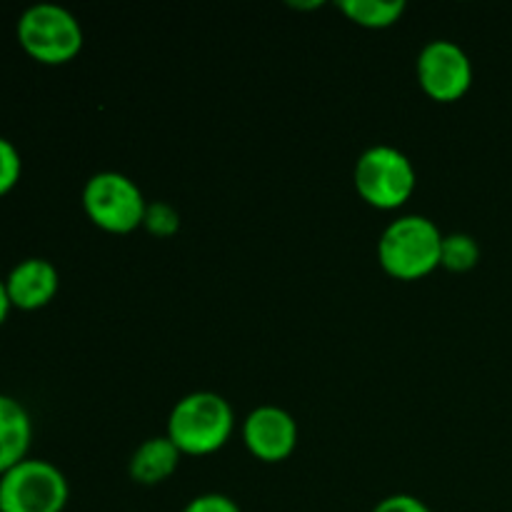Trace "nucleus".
Segmentation results:
<instances>
[{
    "instance_id": "6",
    "label": "nucleus",
    "mask_w": 512,
    "mask_h": 512,
    "mask_svg": "<svg viewBox=\"0 0 512 512\" xmlns=\"http://www.w3.org/2000/svg\"><path fill=\"white\" fill-rule=\"evenodd\" d=\"M70 488L48 460L25 458L0 475V512H63Z\"/></svg>"
},
{
    "instance_id": "4",
    "label": "nucleus",
    "mask_w": 512,
    "mask_h": 512,
    "mask_svg": "<svg viewBox=\"0 0 512 512\" xmlns=\"http://www.w3.org/2000/svg\"><path fill=\"white\" fill-rule=\"evenodd\" d=\"M353 180L365 203L378 210H395L415 193L418 175L403 150L393 145H373L355 163Z\"/></svg>"
},
{
    "instance_id": "2",
    "label": "nucleus",
    "mask_w": 512,
    "mask_h": 512,
    "mask_svg": "<svg viewBox=\"0 0 512 512\" xmlns=\"http://www.w3.org/2000/svg\"><path fill=\"white\" fill-rule=\"evenodd\" d=\"M443 238L438 225L425 215H400L378 240V260L398 280H420L440 265Z\"/></svg>"
},
{
    "instance_id": "13",
    "label": "nucleus",
    "mask_w": 512,
    "mask_h": 512,
    "mask_svg": "<svg viewBox=\"0 0 512 512\" xmlns=\"http://www.w3.org/2000/svg\"><path fill=\"white\" fill-rule=\"evenodd\" d=\"M480 245L468 233H450L443 238L440 248V265L450 273H468L478 265Z\"/></svg>"
},
{
    "instance_id": "5",
    "label": "nucleus",
    "mask_w": 512,
    "mask_h": 512,
    "mask_svg": "<svg viewBox=\"0 0 512 512\" xmlns=\"http://www.w3.org/2000/svg\"><path fill=\"white\" fill-rule=\"evenodd\" d=\"M83 208L98 228L108 233H133L145 220L143 190L118 170H100L90 175L83 188Z\"/></svg>"
},
{
    "instance_id": "7",
    "label": "nucleus",
    "mask_w": 512,
    "mask_h": 512,
    "mask_svg": "<svg viewBox=\"0 0 512 512\" xmlns=\"http://www.w3.org/2000/svg\"><path fill=\"white\" fill-rule=\"evenodd\" d=\"M415 68L423 90L438 103L460 100L473 85V63L453 40H430L423 45Z\"/></svg>"
},
{
    "instance_id": "11",
    "label": "nucleus",
    "mask_w": 512,
    "mask_h": 512,
    "mask_svg": "<svg viewBox=\"0 0 512 512\" xmlns=\"http://www.w3.org/2000/svg\"><path fill=\"white\" fill-rule=\"evenodd\" d=\"M180 453L168 435L148 438L130 458V478L140 485H160L178 470Z\"/></svg>"
},
{
    "instance_id": "18",
    "label": "nucleus",
    "mask_w": 512,
    "mask_h": 512,
    "mask_svg": "<svg viewBox=\"0 0 512 512\" xmlns=\"http://www.w3.org/2000/svg\"><path fill=\"white\" fill-rule=\"evenodd\" d=\"M10 308H13V305H10L8 290H5V280H0V325H3L5 320H8Z\"/></svg>"
},
{
    "instance_id": "14",
    "label": "nucleus",
    "mask_w": 512,
    "mask_h": 512,
    "mask_svg": "<svg viewBox=\"0 0 512 512\" xmlns=\"http://www.w3.org/2000/svg\"><path fill=\"white\" fill-rule=\"evenodd\" d=\"M143 225L150 233L158 235V238H170V235H175L180 230V215L168 203H148Z\"/></svg>"
},
{
    "instance_id": "12",
    "label": "nucleus",
    "mask_w": 512,
    "mask_h": 512,
    "mask_svg": "<svg viewBox=\"0 0 512 512\" xmlns=\"http://www.w3.org/2000/svg\"><path fill=\"white\" fill-rule=\"evenodd\" d=\"M338 8L363 28H390L405 13V0H340Z\"/></svg>"
},
{
    "instance_id": "15",
    "label": "nucleus",
    "mask_w": 512,
    "mask_h": 512,
    "mask_svg": "<svg viewBox=\"0 0 512 512\" xmlns=\"http://www.w3.org/2000/svg\"><path fill=\"white\" fill-rule=\"evenodd\" d=\"M20 173H23V160L18 148L8 138H0V198L18 185Z\"/></svg>"
},
{
    "instance_id": "9",
    "label": "nucleus",
    "mask_w": 512,
    "mask_h": 512,
    "mask_svg": "<svg viewBox=\"0 0 512 512\" xmlns=\"http://www.w3.org/2000/svg\"><path fill=\"white\" fill-rule=\"evenodd\" d=\"M60 288V275L50 260L25 258L5 278L10 305L18 310H40L55 298Z\"/></svg>"
},
{
    "instance_id": "17",
    "label": "nucleus",
    "mask_w": 512,
    "mask_h": 512,
    "mask_svg": "<svg viewBox=\"0 0 512 512\" xmlns=\"http://www.w3.org/2000/svg\"><path fill=\"white\" fill-rule=\"evenodd\" d=\"M373 512H433V510H430L423 500L415 498V495L398 493L380 500V503L373 508Z\"/></svg>"
},
{
    "instance_id": "3",
    "label": "nucleus",
    "mask_w": 512,
    "mask_h": 512,
    "mask_svg": "<svg viewBox=\"0 0 512 512\" xmlns=\"http://www.w3.org/2000/svg\"><path fill=\"white\" fill-rule=\"evenodd\" d=\"M18 43L43 65L70 63L83 48V25L58 3H35L18 20Z\"/></svg>"
},
{
    "instance_id": "1",
    "label": "nucleus",
    "mask_w": 512,
    "mask_h": 512,
    "mask_svg": "<svg viewBox=\"0 0 512 512\" xmlns=\"http://www.w3.org/2000/svg\"><path fill=\"white\" fill-rule=\"evenodd\" d=\"M235 428L228 400L210 390H198L175 403L168 418V438L183 455H210L223 448Z\"/></svg>"
},
{
    "instance_id": "8",
    "label": "nucleus",
    "mask_w": 512,
    "mask_h": 512,
    "mask_svg": "<svg viewBox=\"0 0 512 512\" xmlns=\"http://www.w3.org/2000/svg\"><path fill=\"white\" fill-rule=\"evenodd\" d=\"M243 440L263 463H283L298 445V423L278 405H260L243 420Z\"/></svg>"
},
{
    "instance_id": "10",
    "label": "nucleus",
    "mask_w": 512,
    "mask_h": 512,
    "mask_svg": "<svg viewBox=\"0 0 512 512\" xmlns=\"http://www.w3.org/2000/svg\"><path fill=\"white\" fill-rule=\"evenodd\" d=\"M33 420L28 408L10 395H0V475L28 458Z\"/></svg>"
},
{
    "instance_id": "16",
    "label": "nucleus",
    "mask_w": 512,
    "mask_h": 512,
    "mask_svg": "<svg viewBox=\"0 0 512 512\" xmlns=\"http://www.w3.org/2000/svg\"><path fill=\"white\" fill-rule=\"evenodd\" d=\"M180 512H243L233 498L223 493H205L190 500Z\"/></svg>"
}]
</instances>
